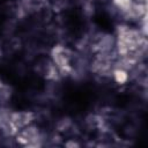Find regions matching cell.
Segmentation results:
<instances>
[{
	"instance_id": "1",
	"label": "cell",
	"mask_w": 148,
	"mask_h": 148,
	"mask_svg": "<svg viewBox=\"0 0 148 148\" xmlns=\"http://www.w3.org/2000/svg\"><path fill=\"white\" fill-rule=\"evenodd\" d=\"M146 47L145 37L135 29L128 27H119L117 36V49L118 54L123 58L127 65L134 64L138 57L143 52Z\"/></svg>"
},
{
	"instance_id": "2",
	"label": "cell",
	"mask_w": 148,
	"mask_h": 148,
	"mask_svg": "<svg viewBox=\"0 0 148 148\" xmlns=\"http://www.w3.org/2000/svg\"><path fill=\"white\" fill-rule=\"evenodd\" d=\"M53 61L57 66V68L61 73H68L72 68L71 66V54L69 51L62 46H57L53 49L52 52Z\"/></svg>"
}]
</instances>
